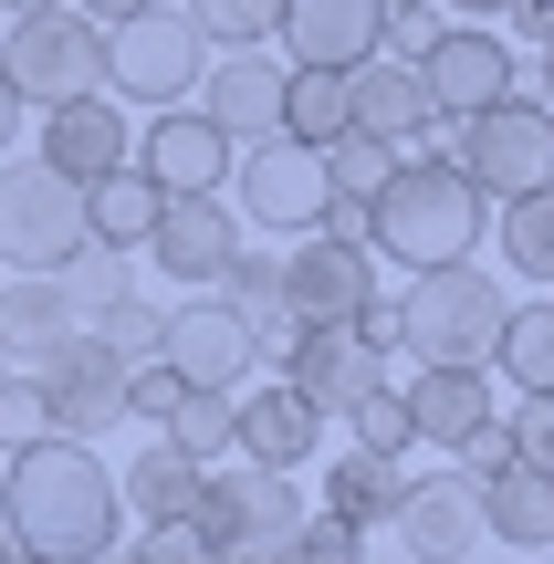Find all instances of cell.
I'll use <instances>...</instances> for the list:
<instances>
[{"label": "cell", "mask_w": 554, "mask_h": 564, "mask_svg": "<svg viewBox=\"0 0 554 564\" xmlns=\"http://www.w3.org/2000/svg\"><path fill=\"white\" fill-rule=\"evenodd\" d=\"M0 523H11V554L95 564V554H116V533H126V491H116V470L95 460V440L42 429V440H21L11 460H0Z\"/></svg>", "instance_id": "1"}, {"label": "cell", "mask_w": 554, "mask_h": 564, "mask_svg": "<svg viewBox=\"0 0 554 564\" xmlns=\"http://www.w3.org/2000/svg\"><path fill=\"white\" fill-rule=\"evenodd\" d=\"M481 220H492L481 178L450 158V147H419V158H398L388 178H377V199H367V251H377V262H398V272H430V262L481 251Z\"/></svg>", "instance_id": "2"}, {"label": "cell", "mask_w": 554, "mask_h": 564, "mask_svg": "<svg viewBox=\"0 0 554 564\" xmlns=\"http://www.w3.org/2000/svg\"><path fill=\"white\" fill-rule=\"evenodd\" d=\"M209 63V32L188 21V0H137L105 21V95L116 105H178Z\"/></svg>", "instance_id": "3"}, {"label": "cell", "mask_w": 554, "mask_h": 564, "mask_svg": "<svg viewBox=\"0 0 554 564\" xmlns=\"http://www.w3.org/2000/svg\"><path fill=\"white\" fill-rule=\"evenodd\" d=\"M293 533H304L293 470H272V460L199 470V502H188V544L199 554H293Z\"/></svg>", "instance_id": "4"}, {"label": "cell", "mask_w": 554, "mask_h": 564, "mask_svg": "<svg viewBox=\"0 0 554 564\" xmlns=\"http://www.w3.org/2000/svg\"><path fill=\"white\" fill-rule=\"evenodd\" d=\"M492 324H502V282L481 272V251H460V262L409 272V293H398V356H492Z\"/></svg>", "instance_id": "5"}, {"label": "cell", "mask_w": 554, "mask_h": 564, "mask_svg": "<svg viewBox=\"0 0 554 564\" xmlns=\"http://www.w3.org/2000/svg\"><path fill=\"white\" fill-rule=\"evenodd\" d=\"M439 147L481 178V199H513V188L554 178V105H534L513 84V95L471 105V116H439Z\"/></svg>", "instance_id": "6"}, {"label": "cell", "mask_w": 554, "mask_h": 564, "mask_svg": "<svg viewBox=\"0 0 554 564\" xmlns=\"http://www.w3.org/2000/svg\"><path fill=\"white\" fill-rule=\"evenodd\" d=\"M0 74H11L21 105H63L105 84V21L74 11V0H42V11H11V42H0Z\"/></svg>", "instance_id": "7"}, {"label": "cell", "mask_w": 554, "mask_h": 564, "mask_svg": "<svg viewBox=\"0 0 554 564\" xmlns=\"http://www.w3.org/2000/svg\"><path fill=\"white\" fill-rule=\"evenodd\" d=\"M74 241H84V178H63L42 158H0V262L53 272Z\"/></svg>", "instance_id": "8"}, {"label": "cell", "mask_w": 554, "mask_h": 564, "mask_svg": "<svg viewBox=\"0 0 554 564\" xmlns=\"http://www.w3.org/2000/svg\"><path fill=\"white\" fill-rule=\"evenodd\" d=\"M32 387H42V419H53L63 440H105V429H126V356L95 335V324H74V335L32 366Z\"/></svg>", "instance_id": "9"}, {"label": "cell", "mask_w": 554, "mask_h": 564, "mask_svg": "<svg viewBox=\"0 0 554 564\" xmlns=\"http://www.w3.org/2000/svg\"><path fill=\"white\" fill-rule=\"evenodd\" d=\"M230 188H241V230H272V241H293V230H314V209H325V158H314L304 137H241V167H230Z\"/></svg>", "instance_id": "10"}, {"label": "cell", "mask_w": 554, "mask_h": 564, "mask_svg": "<svg viewBox=\"0 0 554 564\" xmlns=\"http://www.w3.org/2000/svg\"><path fill=\"white\" fill-rule=\"evenodd\" d=\"M283 377L304 387V398L325 408V419H346V408L367 398V387H388V377H398V345H377L356 314H346V324H293Z\"/></svg>", "instance_id": "11"}, {"label": "cell", "mask_w": 554, "mask_h": 564, "mask_svg": "<svg viewBox=\"0 0 554 564\" xmlns=\"http://www.w3.org/2000/svg\"><path fill=\"white\" fill-rule=\"evenodd\" d=\"M137 251H146L167 282H178V293H209V282H220V262L241 251V220H230V199H220V188H167Z\"/></svg>", "instance_id": "12"}, {"label": "cell", "mask_w": 554, "mask_h": 564, "mask_svg": "<svg viewBox=\"0 0 554 564\" xmlns=\"http://www.w3.org/2000/svg\"><path fill=\"white\" fill-rule=\"evenodd\" d=\"M377 293H388V282H377V251H367V241L293 230V251H283V303H293V324H346V314H367Z\"/></svg>", "instance_id": "13"}, {"label": "cell", "mask_w": 554, "mask_h": 564, "mask_svg": "<svg viewBox=\"0 0 554 564\" xmlns=\"http://www.w3.org/2000/svg\"><path fill=\"white\" fill-rule=\"evenodd\" d=\"M419 74H430L439 116H471V105H492V95L523 84V53L502 42V21H439V42L419 53Z\"/></svg>", "instance_id": "14"}, {"label": "cell", "mask_w": 554, "mask_h": 564, "mask_svg": "<svg viewBox=\"0 0 554 564\" xmlns=\"http://www.w3.org/2000/svg\"><path fill=\"white\" fill-rule=\"evenodd\" d=\"M230 449L241 460H272V470H314V449H325V408L304 398L293 377H272V387H230Z\"/></svg>", "instance_id": "15"}, {"label": "cell", "mask_w": 554, "mask_h": 564, "mask_svg": "<svg viewBox=\"0 0 554 564\" xmlns=\"http://www.w3.org/2000/svg\"><path fill=\"white\" fill-rule=\"evenodd\" d=\"M346 126H367V137L388 147H439V105H430V74H419L409 53H356L346 63Z\"/></svg>", "instance_id": "16"}, {"label": "cell", "mask_w": 554, "mask_h": 564, "mask_svg": "<svg viewBox=\"0 0 554 564\" xmlns=\"http://www.w3.org/2000/svg\"><path fill=\"white\" fill-rule=\"evenodd\" d=\"M157 356L178 366L188 387H241L251 366H262V345H251V324L230 314L220 293H209V303H167V324H157Z\"/></svg>", "instance_id": "17"}, {"label": "cell", "mask_w": 554, "mask_h": 564, "mask_svg": "<svg viewBox=\"0 0 554 564\" xmlns=\"http://www.w3.org/2000/svg\"><path fill=\"white\" fill-rule=\"evenodd\" d=\"M398 554H481V481L471 470H419L388 512Z\"/></svg>", "instance_id": "18"}, {"label": "cell", "mask_w": 554, "mask_h": 564, "mask_svg": "<svg viewBox=\"0 0 554 564\" xmlns=\"http://www.w3.org/2000/svg\"><path fill=\"white\" fill-rule=\"evenodd\" d=\"M126 158H137L157 188H220V178H230V137H220L188 95H178V105H146V137L126 147Z\"/></svg>", "instance_id": "19"}, {"label": "cell", "mask_w": 554, "mask_h": 564, "mask_svg": "<svg viewBox=\"0 0 554 564\" xmlns=\"http://www.w3.org/2000/svg\"><path fill=\"white\" fill-rule=\"evenodd\" d=\"M126 147H137V126H126V105L105 84L42 105V167H63V178H105V167H126Z\"/></svg>", "instance_id": "20"}, {"label": "cell", "mask_w": 554, "mask_h": 564, "mask_svg": "<svg viewBox=\"0 0 554 564\" xmlns=\"http://www.w3.org/2000/svg\"><path fill=\"white\" fill-rule=\"evenodd\" d=\"M409 398L419 449H460L481 419H492V387H481V356H419V377L398 387Z\"/></svg>", "instance_id": "21"}, {"label": "cell", "mask_w": 554, "mask_h": 564, "mask_svg": "<svg viewBox=\"0 0 554 564\" xmlns=\"http://www.w3.org/2000/svg\"><path fill=\"white\" fill-rule=\"evenodd\" d=\"M481 544H502V554H554V470H534V460L481 470Z\"/></svg>", "instance_id": "22"}, {"label": "cell", "mask_w": 554, "mask_h": 564, "mask_svg": "<svg viewBox=\"0 0 554 564\" xmlns=\"http://www.w3.org/2000/svg\"><path fill=\"white\" fill-rule=\"evenodd\" d=\"M377 11L388 0H283L272 42L293 63H356V53H377Z\"/></svg>", "instance_id": "23"}, {"label": "cell", "mask_w": 554, "mask_h": 564, "mask_svg": "<svg viewBox=\"0 0 554 564\" xmlns=\"http://www.w3.org/2000/svg\"><path fill=\"white\" fill-rule=\"evenodd\" d=\"M199 470H209V460H188V449L157 429V440L126 460V481H116V491H126V512H137L146 533H167V523H188V502H199Z\"/></svg>", "instance_id": "24"}, {"label": "cell", "mask_w": 554, "mask_h": 564, "mask_svg": "<svg viewBox=\"0 0 554 564\" xmlns=\"http://www.w3.org/2000/svg\"><path fill=\"white\" fill-rule=\"evenodd\" d=\"M63 335H74V303H63V282H53V272L0 282V356H11V366H42Z\"/></svg>", "instance_id": "25"}, {"label": "cell", "mask_w": 554, "mask_h": 564, "mask_svg": "<svg viewBox=\"0 0 554 564\" xmlns=\"http://www.w3.org/2000/svg\"><path fill=\"white\" fill-rule=\"evenodd\" d=\"M209 293L251 324V345H262V356H283V345H293V303H283V262H272V251H230Z\"/></svg>", "instance_id": "26"}, {"label": "cell", "mask_w": 554, "mask_h": 564, "mask_svg": "<svg viewBox=\"0 0 554 564\" xmlns=\"http://www.w3.org/2000/svg\"><path fill=\"white\" fill-rule=\"evenodd\" d=\"M157 199H167V188L126 158V167H105V178H84V230H95V241H116V251H137L146 220H157Z\"/></svg>", "instance_id": "27"}, {"label": "cell", "mask_w": 554, "mask_h": 564, "mask_svg": "<svg viewBox=\"0 0 554 564\" xmlns=\"http://www.w3.org/2000/svg\"><path fill=\"white\" fill-rule=\"evenodd\" d=\"M481 366H502V387H554V282H544V303H502Z\"/></svg>", "instance_id": "28"}, {"label": "cell", "mask_w": 554, "mask_h": 564, "mask_svg": "<svg viewBox=\"0 0 554 564\" xmlns=\"http://www.w3.org/2000/svg\"><path fill=\"white\" fill-rule=\"evenodd\" d=\"M398 460H377V449H346V460L325 470V512H346L356 533H388V512H398Z\"/></svg>", "instance_id": "29"}, {"label": "cell", "mask_w": 554, "mask_h": 564, "mask_svg": "<svg viewBox=\"0 0 554 564\" xmlns=\"http://www.w3.org/2000/svg\"><path fill=\"white\" fill-rule=\"evenodd\" d=\"M283 137H346V63H283Z\"/></svg>", "instance_id": "30"}, {"label": "cell", "mask_w": 554, "mask_h": 564, "mask_svg": "<svg viewBox=\"0 0 554 564\" xmlns=\"http://www.w3.org/2000/svg\"><path fill=\"white\" fill-rule=\"evenodd\" d=\"M502 262H513L523 282H554V178H534V188H513L502 199Z\"/></svg>", "instance_id": "31"}, {"label": "cell", "mask_w": 554, "mask_h": 564, "mask_svg": "<svg viewBox=\"0 0 554 564\" xmlns=\"http://www.w3.org/2000/svg\"><path fill=\"white\" fill-rule=\"evenodd\" d=\"M53 282H63V303H74V324H84V314H95V303H116V293H126V251L84 230V241H74V251H63V262H53Z\"/></svg>", "instance_id": "32"}, {"label": "cell", "mask_w": 554, "mask_h": 564, "mask_svg": "<svg viewBox=\"0 0 554 564\" xmlns=\"http://www.w3.org/2000/svg\"><path fill=\"white\" fill-rule=\"evenodd\" d=\"M157 429L188 449V460H230V387H178V408H167Z\"/></svg>", "instance_id": "33"}, {"label": "cell", "mask_w": 554, "mask_h": 564, "mask_svg": "<svg viewBox=\"0 0 554 564\" xmlns=\"http://www.w3.org/2000/svg\"><path fill=\"white\" fill-rule=\"evenodd\" d=\"M346 429H356V449H377V460H409V449H419V429H409V398H398V377H388V387H367V398L346 408Z\"/></svg>", "instance_id": "34"}, {"label": "cell", "mask_w": 554, "mask_h": 564, "mask_svg": "<svg viewBox=\"0 0 554 564\" xmlns=\"http://www.w3.org/2000/svg\"><path fill=\"white\" fill-rule=\"evenodd\" d=\"M84 324H95V335L116 345L126 366H137V356H157V324H167V303H146L137 282H126V293H116V303H95V314H84Z\"/></svg>", "instance_id": "35"}, {"label": "cell", "mask_w": 554, "mask_h": 564, "mask_svg": "<svg viewBox=\"0 0 554 564\" xmlns=\"http://www.w3.org/2000/svg\"><path fill=\"white\" fill-rule=\"evenodd\" d=\"M188 21H199L209 42H272L283 0H188Z\"/></svg>", "instance_id": "36"}, {"label": "cell", "mask_w": 554, "mask_h": 564, "mask_svg": "<svg viewBox=\"0 0 554 564\" xmlns=\"http://www.w3.org/2000/svg\"><path fill=\"white\" fill-rule=\"evenodd\" d=\"M178 366H167V356H137V366H126V419H146V429H157L167 419V408H178Z\"/></svg>", "instance_id": "37"}, {"label": "cell", "mask_w": 554, "mask_h": 564, "mask_svg": "<svg viewBox=\"0 0 554 564\" xmlns=\"http://www.w3.org/2000/svg\"><path fill=\"white\" fill-rule=\"evenodd\" d=\"M513 449L534 470H554V387H523V398H513Z\"/></svg>", "instance_id": "38"}, {"label": "cell", "mask_w": 554, "mask_h": 564, "mask_svg": "<svg viewBox=\"0 0 554 564\" xmlns=\"http://www.w3.org/2000/svg\"><path fill=\"white\" fill-rule=\"evenodd\" d=\"M42 429H53V419H42V387H32V377H21V366H11V377H0V449L42 440Z\"/></svg>", "instance_id": "39"}, {"label": "cell", "mask_w": 554, "mask_h": 564, "mask_svg": "<svg viewBox=\"0 0 554 564\" xmlns=\"http://www.w3.org/2000/svg\"><path fill=\"white\" fill-rule=\"evenodd\" d=\"M356 544H367V533H356L346 512H304V533H293V554H314V564H346Z\"/></svg>", "instance_id": "40"}, {"label": "cell", "mask_w": 554, "mask_h": 564, "mask_svg": "<svg viewBox=\"0 0 554 564\" xmlns=\"http://www.w3.org/2000/svg\"><path fill=\"white\" fill-rule=\"evenodd\" d=\"M11 137H21V95H11V74H0V158H11Z\"/></svg>", "instance_id": "41"}, {"label": "cell", "mask_w": 554, "mask_h": 564, "mask_svg": "<svg viewBox=\"0 0 554 564\" xmlns=\"http://www.w3.org/2000/svg\"><path fill=\"white\" fill-rule=\"evenodd\" d=\"M450 21H502V0H439Z\"/></svg>", "instance_id": "42"}, {"label": "cell", "mask_w": 554, "mask_h": 564, "mask_svg": "<svg viewBox=\"0 0 554 564\" xmlns=\"http://www.w3.org/2000/svg\"><path fill=\"white\" fill-rule=\"evenodd\" d=\"M534 74H544V95H554V32H544V42H534Z\"/></svg>", "instance_id": "43"}, {"label": "cell", "mask_w": 554, "mask_h": 564, "mask_svg": "<svg viewBox=\"0 0 554 564\" xmlns=\"http://www.w3.org/2000/svg\"><path fill=\"white\" fill-rule=\"evenodd\" d=\"M74 11H95V21H116V11H137V0H74Z\"/></svg>", "instance_id": "44"}, {"label": "cell", "mask_w": 554, "mask_h": 564, "mask_svg": "<svg viewBox=\"0 0 554 564\" xmlns=\"http://www.w3.org/2000/svg\"><path fill=\"white\" fill-rule=\"evenodd\" d=\"M0 377H11V356H0Z\"/></svg>", "instance_id": "45"}, {"label": "cell", "mask_w": 554, "mask_h": 564, "mask_svg": "<svg viewBox=\"0 0 554 564\" xmlns=\"http://www.w3.org/2000/svg\"><path fill=\"white\" fill-rule=\"evenodd\" d=\"M0 460H11V449H0Z\"/></svg>", "instance_id": "46"}, {"label": "cell", "mask_w": 554, "mask_h": 564, "mask_svg": "<svg viewBox=\"0 0 554 564\" xmlns=\"http://www.w3.org/2000/svg\"><path fill=\"white\" fill-rule=\"evenodd\" d=\"M0 272H11V262H0Z\"/></svg>", "instance_id": "47"}]
</instances>
